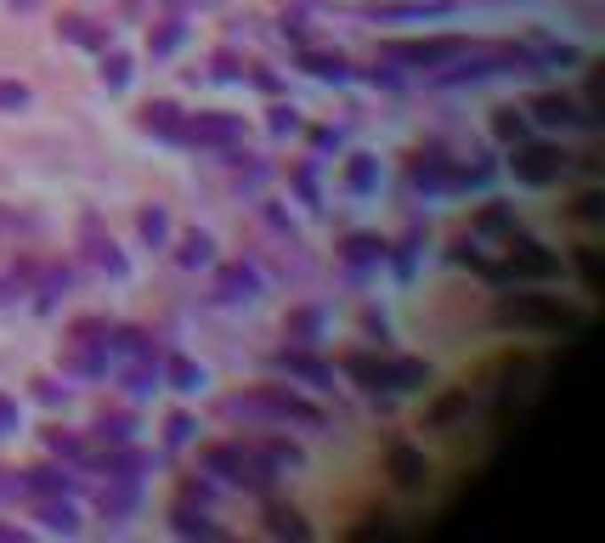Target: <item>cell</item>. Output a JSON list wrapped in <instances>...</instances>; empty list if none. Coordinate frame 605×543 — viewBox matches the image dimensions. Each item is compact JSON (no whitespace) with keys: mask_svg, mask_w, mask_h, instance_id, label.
I'll return each instance as SVG.
<instances>
[{"mask_svg":"<svg viewBox=\"0 0 605 543\" xmlns=\"http://www.w3.org/2000/svg\"><path fill=\"white\" fill-rule=\"evenodd\" d=\"M509 170H515V181H526V188H549V181L566 170V153L526 136V142H515V159H509Z\"/></svg>","mask_w":605,"mask_h":543,"instance_id":"1","label":"cell"},{"mask_svg":"<svg viewBox=\"0 0 605 543\" xmlns=\"http://www.w3.org/2000/svg\"><path fill=\"white\" fill-rule=\"evenodd\" d=\"M210 470L215 475H232L238 487H255V492H267L272 487V464H267V453H238V447H215L210 453Z\"/></svg>","mask_w":605,"mask_h":543,"instance_id":"2","label":"cell"},{"mask_svg":"<svg viewBox=\"0 0 605 543\" xmlns=\"http://www.w3.org/2000/svg\"><path fill=\"white\" fill-rule=\"evenodd\" d=\"M504 323H532V329H571V312L561 300H543V294H509L498 306Z\"/></svg>","mask_w":605,"mask_h":543,"instance_id":"3","label":"cell"},{"mask_svg":"<svg viewBox=\"0 0 605 543\" xmlns=\"http://www.w3.org/2000/svg\"><path fill=\"white\" fill-rule=\"evenodd\" d=\"M351 374L374 391H408V385H425V363H374V356H351Z\"/></svg>","mask_w":605,"mask_h":543,"instance_id":"4","label":"cell"},{"mask_svg":"<svg viewBox=\"0 0 605 543\" xmlns=\"http://www.w3.org/2000/svg\"><path fill=\"white\" fill-rule=\"evenodd\" d=\"M238 413H283V419H317L312 402H300L294 391H243L238 402H232Z\"/></svg>","mask_w":605,"mask_h":543,"instance_id":"5","label":"cell"},{"mask_svg":"<svg viewBox=\"0 0 605 543\" xmlns=\"http://www.w3.org/2000/svg\"><path fill=\"white\" fill-rule=\"evenodd\" d=\"M232 136H243V119H232V114H198V119H181V142L227 148Z\"/></svg>","mask_w":605,"mask_h":543,"instance_id":"6","label":"cell"},{"mask_svg":"<svg viewBox=\"0 0 605 543\" xmlns=\"http://www.w3.org/2000/svg\"><path fill=\"white\" fill-rule=\"evenodd\" d=\"M464 45H470V40H453V35H442V40H418V45H402V63L436 68V63H453Z\"/></svg>","mask_w":605,"mask_h":543,"instance_id":"7","label":"cell"},{"mask_svg":"<svg viewBox=\"0 0 605 543\" xmlns=\"http://www.w3.org/2000/svg\"><path fill=\"white\" fill-rule=\"evenodd\" d=\"M391 475H396V487H425L430 464H425V453H418V447L396 442V447H391Z\"/></svg>","mask_w":605,"mask_h":543,"instance_id":"8","label":"cell"},{"mask_svg":"<svg viewBox=\"0 0 605 543\" xmlns=\"http://www.w3.org/2000/svg\"><path fill=\"white\" fill-rule=\"evenodd\" d=\"M447 181H453V170H447L442 148H430V153L413 159V188H447Z\"/></svg>","mask_w":605,"mask_h":543,"instance_id":"9","label":"cell"},{"mask_svg":"<svg viewBox=\"0 0 605 543\" xmlns=\"http://www.w3.org/2000/svg\"><path fill=\"white\" fill-rule=\"evenodd\" d=\"M532 114L543 119V125H588V114H583L577 102H566V97H537Z\"/></svg>","mask_w":605,"mask_h":543,"instance_id":"10","label":"cell"},{"mask_svg":"<svg viewBox=\"0 0 605 543\" xmlns=\"http://www.w3.org/2000/svg\"><path fill=\"white\" fill-rule=\"evenodd\" d=\"M267 532H277V538H312V526H306L294 509H283V504H267Z\"/></svg>","mask_w":605,"mask_h":543,"instance_id":"11","label":"cell"},{"mask_svg":"<svg viewBox=\"0 0 605 543\" xmlns=\"http://www.w3.org/2000/svg\"><path fill=\"white\" fill-rule=\"evenodd\" d=\"M91 334H102L97 323H80V329H74V346H91ZM107 363V346L102 351H85V356H74V368H80V374H97V368Z\"/></svg>","mask_w":605,"mask_h":543,"instance_id":"12","label":"cell"},{"mask_svg":"<svg viewBox=\"0 0 605 543\" xmlns=\"http://www.w3.org/2000/svg\"><path fill=\"white\" fill-rule=\"evenodd\" d=\"M147 131H159L164 142H181V114H176L170 102H153V108H147Z\"/></svg>","mask_w":605,"mask_h":543,"instance_id":"13","label":"cell"},{"mask_svg":"<svg viewBox=\"0 0 605 543\" xmlns=\"http://www.w3.org/2000/svg\"><path fill=\"white\" fill-rule=\"evenodd\" d=\"M283 368H289V374H300V379H312V385L329 379V368H322L312 351H283Z\"/></svg>","mask_w":605,"mask_h":543,"instance_id":"14","label":"cell"},{"mask_svg":"<svg viewBox=\"0 0 605 543\" xmlns=\"http://www.w3.org/2000/svg\"><path fill=\"white\" fill-rule=\"evenodd\" d=\"M57 28H63L68 40H80V45H107V28H97L91 18H74V12H68V18L57 23Z\"/></svg>","mask_w":605,"mask_h":543,"instance_id":"15","label":"cell"},{"mask_svg":"<svg viewBox=\"0 0 605 543\" xmlns=\"http://www.w3.org/2000/svg\"><path fill=\"white\" fill-rule=\"evenodd\" d=\"M227 277H221V283H215V294H221V300H238V294H255L260 283H255V277L250 272H243V267H221Z\"/></svg>","mask_w":605,"mask_h":543,"instance_id":"16","label":"cell"},{"mask_svg":"<svg viewBox=\"0 0 605 543\" xmlns=\"http://www.w3.org/2000/svg\"><path fill=\"white\" fill-rule=\"evenodd\" d=\"M346 181H351L356 193H374V181H379V164L368 159V153H356V159L346 164Z\"/></svg>","mask_w":605,"mask_h":543,"instance_id":"17","label":"cell"},{"mask_svg":"<svg viewBox=\"0 0 605 543\" xmlns=\"http://www.w3.org/2000/svg\"><path fill=\"white\" fill-rule=\"evenodd\" d=\"M85 255H91V260H102V267H107V277H119V272H125V255H119L114 244H102L97 232H85Z\"/></svg>","mask_w":605,"mask_h":543,"instance_id":"18","label":"cell"},{"mask_svg":"<svg viewBox=\"0 0 605 543\" xmlns=\"http://www.w3.org/2000/svg\"><path fill=\"white\" fill-rule=\"evenodd\" d=\"M300 68L322 74V80H346V63H339V57H322V52H300Z\"/></svg>","mask_w":605,"mask_h":543,"instance_id":"19","label":"cell"},{"mask_svg":"<svg viewBox=\"0 0 605 543\" xmlns=\"http://www.w3.org/2000/svg\"><path fill=\"white\" fill-rule=\"evenodd\" d=\"M176 532H187V538H221V526L204 521V515H193V509H176Z\"/></svg>","mask_w":605,"mask_h":543,"instance_id":"20","label":"cell"},{"mask_svg":"<svg viewBox=\"0 0 605 543\" xmlns=\"http://www.w3.org/2000/svg\"><path fill=\"white\" fill-rule=\"evenodd\" d=\"M40 521L57 526V532H80V515H74L68 504H40Z\"/></svg>","mask_w":605,"mask_h":543,"instance_id":"21","label":"cell"},{"mask_svg":"<svg viewBox=\"0 0 605 543\" xmlns=\"http://www.w3.org/2000/svg\"><path fill=\"white\" fill-rule=\"evenodd\" d=\"M379 255H385L379 238H351L346 244V260H356V267H362V260H379Z\"/></svg>","mask_w":605,"mask_h":543,"instance_id":"22","label":"cell"},{"mask_svg":"<svg viewBox=\"0 0 605 543\" xmlns=\"http://www.w3.org/2000/svg\"><path fill=\"white\" fill-rule=\"evenodd\" d=\"M102 80H107V85H125V80H131V57H125V52H107Z\"/></svg>","mask_w":605,"mask_h":543,"instance_id":"23","label":"cell"},{"mask_svg":"<svg viewBox=\"0 0 605 543\" xmlns=\"http://www.w3.org/2000/svg\"><path fill=\"white\" fill-rule=\"evenodd\" d=\"M210 255H215V244H210V238H187V244H181V267H204Z\"/></svg>","mask_w":605,"mask_h":543,"instance_id":"24","label":"cell"},{"mask_svg":"<svg viewBox=\"0 0 605 543\" xmlns=\"http://www.w3.org/2000/svg\"><path fill=\"white\" fill-rule=\"evenodd\" d=\"M198 379H204V374H198L193 363H181V356H176V363H170V385H176V391H193Z\"/></svg>","mask_w":605,"mask_h":543,"instance_id":"25","label":"cell"},{"mask_svg":"<svg viewBox=\"0 0 605 543\" xmlns=\"http://www.w3.org/2000/svg\"><path fill=\"white\" fill-rule=\"evenodd\" d=\"M142 238H147V244H164V238H170V227H164L159 210H142Z\"/></svg>","mask_w":605,"mask_h":543,"instance_id":"26","label":"cell"},{"mask_svg":"<svg viewBox=\"0 0 605 543\" xmlns=\"http://www.w3.org/2000/svg\"><path fill=\"white\" fill-rule=\"evenodd\" d=\"M492 125H498V131L509 136V142H526V119H521V114H509V108H504L498 119H492Z\"/></svg>","mask_w":605,"mask_h":543,"instance_id":"27","label":"cell"},{"mask_svg":"<svg viewBox=\"0 0 605 543\" xmlns=\"http://www.w3.org/2000/svg\"><path fill=\"white\" fill-rule=\"evenodd\" d=\"M23 102H28V91L18 80H0V108H23Z\"/></svg>","mask_w":605,"mask_h":543,"instance_id":"28","label":"cell"},{"mask_svg":"<svg viewBox=\"0 0 605 543\" xmlns=\"http://www.w3.org/2000/svg\"><path fill=\"white\" fill-rule=\"evenodd\" d=\"M458 413H464V396H447V402H442V408H436V413H430V419H436V425H453V419H458Z\"/></svg>","mask_w":605,"mask_h":543,"instance_id":"29","label":"cell"},{"mask_svg":"<svg viewBox=\"0 0 605 543\" xmlns=\"http://www.w3.org/2000/svg\"><path fill=\"white\" fill-rule=\"evenodd\" d=\"M176 40H181V23H170V28L153 35V52H176Z\"/></svg>","mask_w":605,"mask_h":543,"instance_id":"30","label":"cell"},{"mask_svg":"<svg viewBox=\"0 0 605 543\" xmlns=\"http://www.w3.org/2000/svg\"><path fill=\"white\" fill-rule=\"evenodd\" d=\"M28 487H45V492H57V487H63V475H57V470H40V475H28Z\"/></svg>","mask_w":605,"mask_h":543,"instance_id":"31","label":"cell"},{"mask_svg":"<svg viewBox=\"0 0 605 543\" xmlns=\"http://www.w3.org/2000/svg\"><path fill=\"white\" fill-rule=\"evenodd\" d=\"M294 334H317V312H294Z\"/></svg>","mask_w":605,"mask_h":543,"instance_id":"32","label":"cell"},{"mask_svg":"<svg viewBox=\"0 0 605 543\" xmlns=\"http://www.w3.org/2000/svg\"><path fill=\"white\" fill-rule=\"evenodd\" d=\"M272 131H294V114H289V108H272Z\"/></svg>","mask_w":605,"mask_h":543,"instance_id":"33","label":"cell"},{"mask_svg":"<svg viewBox=\"0 0 605 543\" xmlns=\"http://www.w3.org/2000/svg\"><path fill=\"white\" fill-rule=\"evenodd\" d=\"M12 425H18V413H12V402L0 396V430H12Z\"/></svg>","mask_w":605,"mask_h":543,"instance_id":"34","label":"cell"},{"mask_svg":"<svg viewBox=\"0 0 605 543\" xmlns=\"http://www.w3.org/2000/svg\"><path fill=\"white\" fill-rule=\"evenodd\" d=\"M170 6H181V0H170Z\"/></svg>","mask_w":605,"mask_h":543,"instance_id":"35","label":"cell"}]
</instances>
